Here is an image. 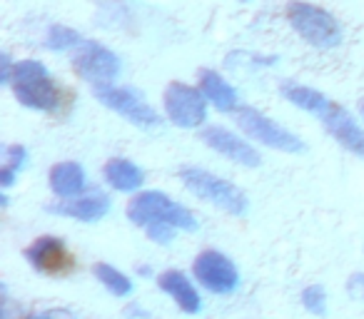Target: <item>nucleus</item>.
<instances>
[{
    "label": "nucleus",
    "mask_w": 364,
    "mask_h": 319,
    "mask_svg": "<svg viewBox=\"0 0 364 319\" xmlns=\"http://www.w3.org/2000/svg\"><path fill=\"white\" fill-rule=\"evenodd\" d=\"M127 220L137 227H150V225L165 222L172 225L175 229H185V232H195L198 229V220L188 207L177 205L160 190H147L140 193L127 202Z\"/></svg>",
    "instance_id": "f257e3e1"
},
{
    "label": "nucleus",
    "mask_w": 364,
    "mask_h": 319,
    "mask_svg": "<svg viewBox=\"0 0 364 319\" xmlns=\"http://www.w3.org/2000/svg\"><path fill=\"white\" fill-rule=\"evenodd\" d=\"M11 85L18 102L26 107H33V110L53 112L58 107V102H60V92H58L50 72L38 60L16 63Z\"/></svg>",
    "instance_id": "f03ea898"
},
{
    "label": "nucleus",
    "mask_w": 364,
    "mask_h": 319,
    "mask_svg": "<svg viewBox=\"0 0 364 319\" xmlns=\"http://www.w3.org/2000/svg\"><path fill=\"white\" fill-rule=\"evenodd\" d=\"M180 180L195 198L205 200V202L215 205V207L225 210V212L230 215L247 212V198L230 180L218 178V175L208 173L203 168H190V165L188 168H180Z\"/></svg>",
    "instance_id": "7ed1b4c3"
},
{
    "label": "nucleus",
    "mask_w": 364,
    "mask_h": 319,
    "mask_svg": "<svg viewBox=\"0 0 364 319\" xmlns=\"http://www.w3.org/2000/svg\"><path fill=\"white\" fill-rule=\"evenodd\" d=\"M287 21L297 36H302L312 48L329 50L342 43V28L337 18L324 8H317L304 0H292L287 6Z\"/></svg>",
    "instance_id": "20e7f679"
},
{
    "label": "nucleus",
    "mask_w": 364,
    "mask_h": 319,
    "mask_svg": "<svg viewBox=\"0 0 364 319\" xmlns=\"http://www.w3.org/2000/svg\"><path fill=\"white\" fill-rule=\"evenodd\" d=\"M235 120H237V125L242 127L245 135L262 142V145L272 147V150H279V152H302L304 150V142L299 140L294 132H289L287 127L277 125L272 117L262 115V112L255 110V107H247V105L237 107V110H235Z\"/></svg>",
    "instance_id": "39448f33"
},
{
    "label": "nucleus",
    "mask_w": 364,
    "mask_h": 319,
    "mask_svg": "<svg viewBox=\"0 0 364 319\" xmlns=\"http://www.w3.org/2000/svg\"><path fill=\"white\" fill-rule=\"evenodd\" d=\"M73 67L90 85H112V80L120 75V58L100 43L82 40V45H77L73 53Z\"/></svg>",
    "instance_id": "423d86ee"
},
{
    "label": "nucleus",
    "mask_w": 364,
    "mask_h": 319,
    "mask_svg": "<svg viewBox=\"0 0 364 319\" xmlns=\"http://www.w3.org/2000/svg\"><path fill=\"white\" fill-rule=\"evenodd\" d=\"M165 112L177 127H200L208 120V97L193 85L170 82L165 87Z\"/></svg>",
    "instance_id": "0eeeda50"
},
{
    "label": "nucleus",
    "mask_w": 364,
    "mask_h": 319,
    "mask_svg": "<svg viewBox=\"0 0 364 319\" xmlns=\"http://www.w3.org/2000/svg\"><path fill=\"white\" fill-rule=\"evenodd\" d=\"M95 97L105 107H110L112 112H117V115H122L127 122H132V125H137V127L160 125V115L155 112V107L147 105L145 97L132 90V87L100 85V87H95Z\"/></svg>",
    "instance_id": "6e6552de"
},
{
    "label": "nucleus",
    "mask_w": 364,
    "mask_h": 319,
    "mask_svg": "<svg viewBox=\"0 0 364 319\" xmlns=\"http://www.w3.org/2000/svg\"><path fill=\"white\" fill-rule=\"evenodd\" d=\"M193 272L200 279V284L213 294H232L240 287V272L235 267V262L228 254L218 252V249L200 252L195 257Z\"/></svg>",
    "instance_id": "1a4fd4ad"
},
{
    "label": "nucleus",
    "mask_w": 364,
    "mask_h": 319,
    "mask_svg": "<svg viewBox=\"0 0 364 319\" xmlns=\"http://www.w3.org/2000/svg\"><path fill=\"white\" fill-rule=\"evenodd\" d=\"M203 142L208 147H213L215 152H220L223 157H228L230 163H237L242 168H259V163H262L259 152L247 140H242L232 130H228V127H220V125L205 127Z\"/></svg>",
    "instance_id": "9d476101"
},
{
    "label": "nucleus",
    "mask_w": 364,
    "mask_h": 319,
    "mask_svg": "<svg viewBox=\"0 0 364 319\" xmlns=\"http://www.w3.org/2000/svg\"><path fill=\"white\" fill-rule=\"evenodd\" d=\"M26 259L43 274H65L73 269V257L68 254L60 237H38L26 249Z\"/></svg>",
    "instance_id": "9b49d317"
},
{
    "label": "nucleus",
    "mask_w": 364,
    "mask_h": 319,
    "mask_svg": "<svg viewBox=\"0 0 364 319\" xmlns=\"http://www.w3.org/2000/svg\"><path fill=\"white\" fill-rule=\"evenodd\" d=\"M319 120L324 122V127L329 130V135H332L339 145L347 147L352 155H357L364 160V127L359 125V122L354 120L344 107H339L332 102V105L322 112Z\"/></svg>",
    "instance_id": "f8f14e48"
},
{
    "label": "nucleus",
    "mask_w": 364,
    "mask_h": 319,
    "mask_svg": "<svg viewBox=\"0 0 364 319\" xmlns=\"http://www.w3.org/2000/svg\"><path fill=\"white\" fill-rule=\"evenodd\" d=\"M50 212L77 220V222H95V220L105 217L110 212V198L102 193L77 195V198L60 200L58 205H50Z\"/></svg>",
    "instance_id": "ddd939ff"
},
{
    "label": "nucleus",
    "mask_w": 364,
    "mask_h": 319,
    "mask_svg": "<svg viewBox=\"0 0 364 319\" xmlns=\"http://www.w3.org/2000/svg\"><path fill=\"white\" fill-rule=\"evenodd\" d=\"M157 284H160L162 292H167L172 299H175V304L182 309V312L198 314L200 309H203V299H200L198 289L193 287V282H190L185 274L177 272V269L162 272L160 277H157Z\"/></svg>",
    "instance_id": "4468645a"
},
{
    "label": "nucleus",
    "mask_w": 364,
    "mask_h": 319,
    "mask_svg": "<svg viewBox=\"0 0 364 319\" xmlns=\"http://www.w3.org/2000/svg\"><path fill=\"white\" fill-rule=\"evenodd\" d=\"M105 175L107 185L117 193H135L140 190V185L145 183V173L137 168L132 160H125V157H112L105 163Z\"/></svg>",
    "instance_id": "2eb2a0df"
},
{
    "label": "nucleus",
    "mask_w": 364,
    "mask_h": 319,
    "mask_svg": "<svg viewBox=\"0 0 364 319\" xmlns=\"http://www.w3.org/2000/svg\"><path fill=\"white\" fill-rule=\"evenodd\" d=\"M200 87H203V95L208 97L210 102H213L215 107H218L220 112H232L237 110V92H235V87L230 85L228 80H225L220 72L215 70H200Z\"/></svg>",
    "instance_id": "dca6fc26"
},
{
    "label": "nucleus",
    "mask_w": 364,
    "mask_h": 319,
    "mask_svg": "<svg viewBox=\"0 0 364 319\" xmlns=\"http://www.w3.org/2000/svg\"><path fill=\"white\" fill-rule=\"evenodd\" d=\"M50 190L60 200H70L85 190V170L77 163H58L50 170Z\"/></svg>",
    "instance_id": "f3484780"
},
{
    "label": "nucleus",
    "mask_w": 364,
    "mask_h": 319,
    "mask_svg": "<svg viewBox=\"0 0 364 319\" xmlns=\"http://www.w3.org/2000/svg\"><path fill=\"white\" fill-rule=\"evenodd\" d=\"M282 95L287 97L292 105L302 107V110L312 112V115H317V117H322V112L332 105V100H329L327 95H322V92L314 90V87L299 85V82H284Z\"/></svg>",
    "instance_id": "a211bd4d"
},
{
    "label": "nucleus",
    "mask_w": 364,
    "mask_h": 319,
    "mask_svg": "<svg viewBox=\"0 0 364 319\" xmlns=\"http://www.w3.org/2000/svg\"><path fill=\"white\" fill-rule=\"evenodd\" d=\"M92 272H95V277L100 279V284H105V287L110 289V294H115V297H127V294L132 292L130 277L122 274L120 269H115L112 264L97 262V264H92Z\"/></svg>",
    "instance_id": "6ab92c4d"
},
{
    "label": "nucleus",
    "mask_w": 364,
    "mask_h": 319,
    "mask_svg": "<svg viewBox=\"0 0 364 319\" xmlns=\"http://www.w3.org/2000/svg\"><path fill=\"white\" fill-rule=\"evenodd\" d=\"M46 45L50 48V50H70V48H77L82 45V38L77 31H73V28L68 26H53L50 31H48V40Z\"/></svg>",
    "instance_id": "aec40b11"
},
{
    "label": "nucleus",
    "mask_w": 364,
    "mask_h": 319,
    "mask_svg": "<svg viewBox=\"0 0 364 319\" xmlns=\"http://www.w3.org/2000/svg\"><path fill=\"white\" fill-rule=\"evenodd\" d=\"M302 304L304 309H309L312 314L317 317H324L327 314V292H324L322 284H312V287H304L302 289Z\"/></svg>",
    "instance_id": "412c9836"
},
{
    "label": "nucleus",
    "mask_w": 364,
    "mask_h": 319,
    "mask_svg": "<svg viewBox=\"0 0 364 319\" xmlns=\"http://www.w3.org/2000/svg\"><path fill=\"white\" fill-rule=\"evenodd\" d=\"M26 160H28L26 147L11 145V147H6V165H3V168H11L13 173H18V170L26 168Z\"/></svg>",
    "instance_id": "4be33fe9"
},
{
    "label": "nucleus",
    "mask_w": 364,
    "mask_h": 319,
    "mask_svg": "<svg viewBox=\"0 0 364 319\" xmlns=\"http://www.w3.org/2000/svg\"><path fill=\"white\" fill-rule=\"evenodd\" d=\"M147 229V237L157 244H170L172 242V234H175V227L172 225H165V222H157V225H150Z\"/></svg>",
    "instance_id": "5701e85b"
},
{
    "label": "nucleus",
    "mask_w": 364,
    "mask_h": 319,
    "mask_svg": "<svg viewBox=\"0 0 364 319\" xmlns=\"http://www.w3.org/2000/svg\"><path fill=\"white\" fill-rule=\"evenodd\" d=\"M347 292L352 299H357V302H364V272H357L349 277L347 282Z\"/></svg>",
    "instance_id": "b1692460"
},
{
    "label": "nucleus",
    "mask_w": 364,
    "mask_h": 319,
    "mask_svg": "<svg viewBox=\"0 0 364 319\" xmlns=\"http://www.w3.org/2000/svg\"><path fill=\"white\" fill-rule=\"evenodd\" d=\"M13 70H16V65H11V58L0 55V82H11Z\"/></svg>",
    "instance_id": "393cba45"
},
{
    "label": "nucleus",
    "mask_w": 364,
    "mask_h": 319,
    "mask_svg": "<svg viewBox=\"0 0 364 319\" xmlns=\"http://www.w3.org/2000/svg\"><path fill=\"white\" fill-rule=\"evenodd\" d=\"M13 183H16V173H13L11 168L0 170V185H3V188H11Z\"/></svg>",
    "instance_id": "a878e982"
},
{
    "label": "nucleus",
    "mask_w": 364,
    "mask_h": 319,
    "mask_svg": "<svg viewBox=\"0 0 364 319\" xmlns=\"http://www.w3.org/2000/svg\"><path fill=\"white\" fill-rule=\"evenodd\" d=\"M55 317V312H41V314H31L28 319H53Z\"/></svg>",
    "instance_id": "bb28decb"
},
{
    "label": "nucleus",
    "mask_w": 364,
    "mask_h": 319,
    "mask_svg": "<svg viewBox=\"0 0 364 319\" xmlns=\"http://www.w3.org/2000/svg\"><path fill=\"white\" fill-rule=\"evenodd\" d=\"M359 110H362V117H364V102H362V107H359Z\"/></svg>",
    "instance_id": "cd10ccee"
},
{
    "label": "nucleus",
    "mask_w": 364,
    "mask_h": 319,
    "mask_svg": "<svg viewBox=\"0 0 364 319\" xmlns=\"http://www.w3.org/2000/svg\"><path fill=\"white\" fill-rule=\"evenodd\" d=\"M242 3H247V0H242Z\"/></svg>",
    "instance_id": "c85d7f7f"
}]
</instances>
